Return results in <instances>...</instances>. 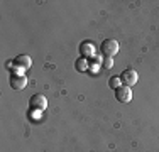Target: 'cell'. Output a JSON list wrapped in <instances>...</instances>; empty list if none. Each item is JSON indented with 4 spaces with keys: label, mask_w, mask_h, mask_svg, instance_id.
<instances>
[{
    "label": "cell",
    "mask_w": 159,
    "mask_h": 152,
    "mask_svg": "<svg viewBox=\"0 0 159 152\" xmlns=\"http://www.w3.org/2000/svg\"><path fill=\"white\" fill-rule=\"evenodd\" d=\"M31 66H32V59L27 54H20L17 58H14V61L7 63V68L12 71V74H24Z\"/></svg>",
    "instance_id": "6da1fadb"
},
{
    "label": "cell",
    "mask_w": 159,
    "mask_h": 152,
    "mask_svg": "<svg viewBox=\"0 0 159 152\" xmlns=\"http://www.w3.org/2000/svg\"><path fill=\"white\" fill-rule=\"evenodd\" d=\"M100 51H102V54H103L105 58H113V56L119 54L120 44L117 42L115 39H105L100 46Z\"/></svg>",
    "instance_id": "7a4b0ae2"
},
{
    "label": "cell",
    "mask_w": 159,
    "mask_h": 152,
    "mask_svg": "<svg viewBox=\"0 0 159 152\" xmlns=\"http://www.w3.org/2000/svg\"><path fill=\"white\" fill-rule=\"evenodd\" d=\"M120 79H122V85L124 86H129V88H132V86L135 85V83L139 81V74L135 69H125L122 71V74H120Z\"/></svg>",
    "instance_id": "3957f363"
},
{
    "label": "cell",
    "mask_w": 159,
    "mask_h": 152,
    "mask_svg": "<svg viewBox=\"0 0 159 152\" xmlns=\"http://www.w3.org/2000/svg\"><path fill=\"white\" fill-rule=\"evenodd\" d=\"M29 106H31L32 110L43 112L48 106V98L44 96V95H34V96H31V100H29Z\"/></svg>",
    "instance_id": "277c9868"
},
{
    "label": "cell",
    "mask_w": 159,
    "mask_h": 152,
    "mask_svg": "<svg viewBox=\"0 0 159 152\" xmlns=\"http://www.w3.org/2000/svg\"><path fill=\"white\" fill-rule=\"evenodd\" d=\"M97 52V47L95 44L92 42V41H85V42L80 44V54H81V58H93Z\"/></svg>",
    "instance_id": "5b68a950"
},
{
    "label": "cell",
    "mask_w": 159,
    "mask_h": 152,
    "mask_svg": "<svg viewBox=\"0 0 159 152\" xmlns=\"http://www.w3.org/2000/svg\"><path fill=\"white\" fill-rule=\"evenodd\" d=\"M115 96L120 103H129L132 100V88L129 86H120L119 90H115Z\"/></svg>",
    "instance_id": "8992f818"
},
{
    "label": "cell",
    "mask_w": 159,
    "mask_h": 152,
    "mask_svg": "<svg viewBox=\"0 0 159 152\" xmlns=\"http://www.w3.org/2000/svg\"><path fill=\"white\" fill-rule=\"evenodd\" d=\"M10 86L14 90H24L27 86V78L25 74H10Z\"/></svg>",
    "instance_id": "52a82bcc"
},
{
    "label": "cell",
    "mask_w": 159,
    "mask_h": 152,
    "mask_svg": "<svg viewBox=\"0 0 159 152\" xmlns=\"http://www.w3.org/2000/svg\"><path fill=\"white\" fill-rule=\"evenodd\" d=\"M102 63H103V59H102V58H97V56H93L92 59H88V68H92L93 73H97V71L102 68Z\"/></svg>",
    "instance_id": "ba28073f"
},
{
    "label": "cell",
    "mask_w": 159,
    "mask_h": 152,
    "mask_svg": "<svg viewBox=\"0 0 159 152\" xmlns=\"http://www.w3.org/2000/svg\"><path fill=\"white\" fill-rule=\"evenodd\" d=\"M108 85H110L112 90H119L120 86H124V85H122V79H120V76H112V78L108 79Z\"/></svg>",
    "instance_id": "9c48e42d"
},
{
    "label": "cell",
    "mask_w": 159,
    "mask_h": 152,
    "mask_svg": "<svg viewBox=\"0 0 159 152\" xmlns=\"http://www.w3.org/2000/svg\"><path fill=\"white\" fill-rule=\"evenodd\" d=\"M76 69L78 71H86L88 69V59H85V58H78V61H76Z\"/></svg>",
    "instance_id": "30bf717a"
},
{
    "label": "cell",
    "mask_w": 159,
    "mask_h": 152,
    "mask_svg": "<svg viewBox=\"0 0 159 152\" xmlns=\"http://www.w3.org/2000/svg\"><path fill=\"white\" fill-rule=\"evenodd\" d=\"M102 66L105 68V69H110L113 66V59L112 58H103V63H102Z\"/></svg>",
    "instance_id": "8fae6325"
}]
</instances>
